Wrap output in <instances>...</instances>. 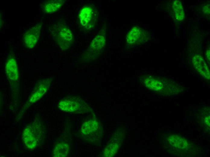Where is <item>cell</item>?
I'll return each instance as SVG.
<instances>
[{"mask_svg": "<svg viewBox=\"0 0 210 157\" xmlns=\"http://www.w3.org/2000/svg\"><path fill=\"white\" fill-rule=\"evenodd\" d=\"M119 144L112 142L108 144L104 149L103 152V156L110 157L114 156L117 153L119 149Z\"/></svg>", "mask_w": 210, "mask_h": 157, "instance_id": "obj_16", "label": "cell"}, {"mask_svg": "<svg viewBox=\"0 0 210 157\" xmlns=\"http://www.w3.org/2000/svg\"><path fill=\"white\" fill-rule=\"evenodd\" d=\"M41 24L38 23L27 30L24 34V46L28 49L33 48L37 44L41 30Z\"/></svg>", "mask_w": 210, "mask_h": 157, "instance_id": "obj_5", "label": "cell"}, {"mask_svg": "<svg viewBox=\"0 0 210 157\" xmlns=\"http://www.w3.org/2000/svg\"><path fill=\"white\" fill-rule=\"evenodd\" d=\"M145 31L138 26L132 28L128 33L126 40L130 45H138L145 42L147 40Z\"/></svg>", "mask_w": 210, "mask_h": 157, "instance_id": "obj_6", "label": "cell"}, {"mask_svg": "<svg viewBox=\"0 0 210 157\" xmlns=\"http://www.w3.org/2000/svg\"><path fill=\"white\" fill-rule=\"evenodd\" d=\"M22 137L24 142L27 148L33 149L36 147L37 141L29 128L27 127L24 130Z\"/></svg>", "mask_w": 210, "mask_h": 157, "instance_id": "obj_12", "label": "cell"}, {"mask_svg": "<svg viewBox=\"0 0 210 157\" xmlns=\"http://www.w3.org/2000/svg\"><path fill=\"white\" fill-rule=\"evenodd\" d=\"M50 31L54 40L62 50L69 49L73 44L72 32L64 20H59L53 25Z\"/></svg>", "mask_w": 210, "mask_h": 157, "instance_id": "obj_1", "label": "cell"}, {"mask_svg": "<svg viewBox=\"0 0 210 157\" xmlns=\"http://www.w3.org/2000/svg\"><path fill=\"white\" fill-rule=\"evenodd\" d=\"M102 133V128L95 120H88L82 125L81 134L84 139L87 141L93 143L98 142Z\"/></svg>", "mask_w": 210, "mask_h": 157, "instance_id": "obj_2", "label": "cell"}, {"mask_svg": "<svg viewBox=\"0 0 210 157\" xmlns=\"http://www.w3.org/2000/svg\"><path fill=\"white\" fill-rule=\"evenodd\" d=\"M192 63L195 69L203 77L209 79L210 72L208 67L202 56L199 55L194 56Z\"/></svg>", "mask_w": 210, "mask_h": 157, "instance_id": "obj_10", "label": "cell"}, {"mask_svg": "<svg viewBox=\"0 0 210 157\" xmlns=\"http://www.w3.org/2000/svg\"><path fill=\"white\" fill-rule=\"evenodd\" d=\"M69 149V147L67 143H58L55 146L53 150V157H66L68 155Z\"/></svg>", "mask_w": 210, "mask_h": 157, "instance_id": "obj_13", "label": "cell"}, {"mask_svg": "<svg viewBox=\"0 0 210 157\" xmlns=\"http://www.w3.org/2000/svg\"><path fill=\"white\" fill-rule=\"evenodd\" d=\"M64 0H49L41 4V7L44 12L53 13L60 9L63 5Z\"/></svg>", "mask_w": 210, "mask_h": 157, "instance_id": "obj_11", "label": "cell"}, {"mask_svg": "<svg viewBox=\"0 0 210 157\" xmlns=\"http://www.w3.org/2000/svg\"><path fill=\"white\" fill-rule=\"evenodd\" d=\"M52 78H49L41 81L36 88V90L30 96L29 102L33 103L41 98L47 91L52 82Z\"/></svg>", "mask_w": 210, "mask_h": 157, "instance_id": "obj_8", "label": "cell"}, {"mask_svg": "<svg viewBox=\"0 0 210 157\" xmlns=\"http://www.w3.org/2000/svg\"><path fill=\"white\" fill-rule=\"evenodd\" d=\"M79 17L82 27L86 30H90L95 26L97 18V12L90 6H86L80 12Z\"/></svg>", "mask_w": 210, "mask_h": 157, "instance_id": "obj_4", "label": "cell"}, {"mask_svg": "<svg viewBox=\"0 0 210 157\" xmlns=\"http://www.w3.org/2000/svg\"><path fill=\"white\" fill-rule=\"evenodd\" d=\"M206 55L207 56V59L208 60H210V50L208 49L206 52Z\"/></svg>", "mask_w": 210, "mask_h": 157, "instance_id": "obj_17", "label": "cell"}, {"mask_svg": "<svg viewBox=\"0 0 210 157\" xmlns=\"http://www.w3.org/2000/svg\"><path fill=\"white\" fill-rule=\"evenodd\" d=\"M164 79H161L151 76L146 77L144 80L145 86L155 91H159L165 86H174V85L166 86V85L171 83L170 80L164 81Z\"/></svg>", "mask_w": 210, "mask_h": 157, "instance_id": "obj_9", "label": "cell"}, {"mask_svg": "<svg viewBox=\"0 0 210 157\" xmlns=\"http://www.w3.org/2000/svg\"><path fill=\"white\" fill-rule=\"evenodd\" d=\"M173 8L176 19L179 21H183L184 18V13L181 2L179 0H174L173 2Z\"/></svg>", "mask_w": 210, "mask_h": 157, "instance_id": "obj_15", "label": "cell"}, {"mask_svg": "<svg viewBox=\"0 0 210 157\" xmlns=\"http://www.w3.org/2000/svg\"><path fill=\"white\" fill-rule=\"evenodd\" d=\"M106 45V40L102 35H97L92 41L90 47L94 51H98L103 48Z\"/></svg>", "mask_w": 210, "mask_h": 157, "instance_id": "obj_14", "label": "cell"}, {"mask_svg": "<svg viewBox=\"0 0 210 157\" xmlns=\"http://www.w3.org/2000/svg\"><path fill=\"white\" fill-rule=\"evenodd\" d=\"M6 75L11 83H15L19 79L18 69L15 58L13 55L8 57L5 66Z\"/></svg>", "mask_w": 210, "mask_h": 157, "instance_id": "obj_7", "label": "cell"}, {"mask_svg": "<svg viewBox=\"0 0 210 157\" xmlns=\"http://www.w3.org/2000/svg\"><path fill=\"white\" fill-rule=\"evenodd\" d=\"M58 107L62 111L76 113L88 112L90 109L85 102L76 97H71L60 101Z\"/></svg>", "mask_w": 210, "mask_h": 157, "instance_id": "obj_3", "label": "cell"}]
</instances>
